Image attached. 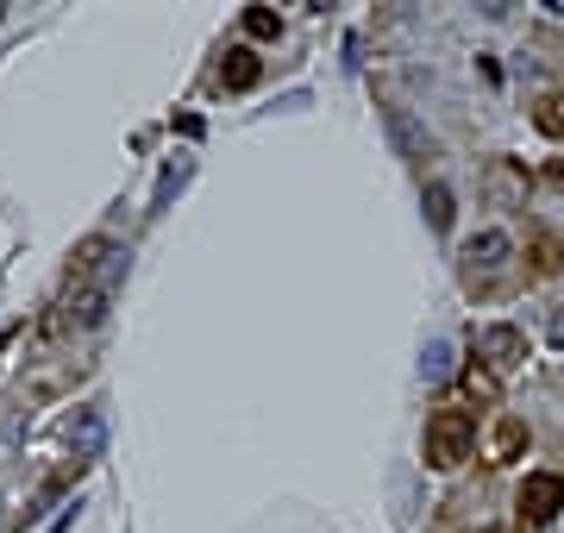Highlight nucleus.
Wrapping results in <instances>:
<instances>
[{"mask_svg":"<svg viewBox=\"0 0 564 533\" xmlns=\"http://www.w3.org/2000/svg\"><path fill=\"white\" fill-rule=\"evenodd\" d=\"M220 82L232 88V95H245V88H257V82H264V57H257V51H245V44H239V51H226V63H220Z\"/></svg>","mask_w":564,"mask_h":533,"instance_id":"6","label":"nucleus"},{"mask_svg":"<svg viewBox=\"0 0 564 533\" xmlns=\"http://www.w3.org/2000/svg\"><path fill=\"white\" fill-rule=\"evenodd\" d=\"M477 352L489 358V370H514L527 358V333L521 327H508V320H496V327H483L477 333Z\"/></svg>","mask_w":564,"mask_h":533,"instance_id":"4","label":"nucleus"},{"mask_svg":"<svg viewBox=\"0 0 564 533\" xmlns=\"http://www.w3.org/2000/svg\"><path fill=\"white\" fill-rule=\"evenodd\" d=\"M0 19H7V0H0Z\"/></svg>","mask_w":564,"mask_h":533,"instance_id":"19","label":"nucleus"},{"mask_svg":"<svg viewBox=\"0 0 564 533\" xmlns=\"http://www.w3.org/2000/svg\"><path fill=\"white\" fill-rule=\"evenodd\" d=\"M182 182H188V170H170V176H163V182H157V207H163V201H170V195L182 189Z\"/></svg>","mask_w":564,"mask_h":533,"instance_id":"17","label":"nucleus"},{"mask_svg":"<svg viewBox=\"0 0 564 533\" xmlns=\"http://www.w3.org/2000/svg\"><path fill=\"white\" fill-rule=\"evenodd\" d=\"M383 132H389V151H395V157H408V164H420V157L433 151L427 126H420L408 107H383Z\"/></svg>","mask_w":564,"mask_h":533,"instance_id":"3","label":"nucleus"},{"mask_svg":"<svg viewBox=\"0 0 564 533\" xmlns=\"http://www.w3.org/2000/svg\"><path fill=\"white\" fill-rule=\"evenodd\" d=\"M470 446H477V421H470L464 408H439L433 421H427V465H433V471L464 465Z\"/></svg>","mask_w":564,"mask_h":533,"instance_id":"1","label":"nucleus"},{"mask_svg":"<svg viewBox=\"0 0 564 533\" xmlns=\"http://www.w3.org/2000/svg\"><path fill=\"white\" fill-rule=\"evenodd\" d=\"M420 207H427V226H433V233H452V220H458V195L445 189V182H427Z\"/></svg>","mask_w":564,"mask_h":533,"instance_id":"8","label":"nucleus"},{"mask_svg":"<svg viewBox=\"0 0 564 533\" xmlns=\"http://www.w3.org/2000/svg\"><path fill=\"white\" fill-rule=\"evenodd\" d=\"M420 377H427V383H445V377H452V345H445V339L427 345V358H420Z\"/></svg>","mask_w":564,"mask_h":533,"instance_id":"11","label":"nucleus"},{"mask_svg":"<svg viewBox=\"0 0 564 533\" xmlns=\"http://www.w3.org/2000/svg\"><path fill=\"white\" fill-rule=\"evenodd\" d=\"M546 339H552L558 352H564V308H552V320H546Z\"/></svg>","mask_w":564,"mask_h":533,"instance_id":"18","label":"nucleus"},{"mask_svg":"<svg viewBox=\"0 0 564 533\" xmlns=\"http://www.w3.org/2000/svg\"><path fill=\"white\" fill-rule=\"evenodd\" d=\"M245 32H251V38H276L282 19H276L270 7H245Z\"/></svg>","mask_w":564,"mask_h":533,"instance_id":"13","label":"nucleus"},{"mask_svg":"<svg viewBox=\"0 0 564 533\" xmlns=\"http://www.w3.org/2000/svg\"><path fill=\"white\" fill-rule=\"evenodd\" d=\"M521 446H527V421H514V414H508V421L496 427V446H489V452H496V458H514Z\"/></svg>","mask_w":564,"mask_h":533,"instance_id":"12","label":"nucleus"},{"mask_svg":"<svg viewBox=\"0 0 564 533\" xmlns=\"http://www.w3.org/2000/svg\"><path fill=\"white\" fill-rule=\"evenodd\" d=\"M101 439H107V414L101 408H82L76 421H69V446H76V458H94Z\"/></svg>","mask_w":564,"mask_h":533,"instance_id":"7","label":"nucleus"},{"mask_svg":"<svg viewBox=\"0 0 564 533\" xmlns=\"http://www.w3.org/2000/svg\"><path fill=\"white\" fill-rule=\"evenodd\" d=\"M496 195H502V201L521 195V170H514V164H496Z\"/></svg>","mask_w":564,"mask_h":533,"instance_id":"16","label":"nucleus"},{"mask_svg":"<svg viewBox=\"0 0 564 533\" xmlns=\"http://www.w3.org/2000/svg\"><path fill=\"white\" fill-rule=\"evenodd\" d=\"M107 308H113V283H94V289H82V295H76L69 320H76V327H101V320H107Z\"/></svg>","mask_w":564,"mask_h":533,"instance_id":"9","label":"nucleus"},{"mask_svg":"<svg viewBox=\"0 0 564 533\" xmlns=\"http://www.w3.org/2000/svg\"><path fill=\"white\" fill-rule=\"evenodd\" d=\"M533 120H539V132H552V138H558V132H564V101H558V95H552V101H539Z\"/></svg>","mask_w":564,"mask_h":533,"instance_id":"14","label":"nucleus"},{"mask_svg":"<svg viewBox=\"0 0 564 533\" xmlns=\"http://www.w3.org/2000/svg\"><path fill=\"white\" fill-rule=\"evenodd\" d=\"M464 389H470L477 402H496V377H489V370H470V377H464Z\"/></svg>","mask_w":564,"mask_h":533,"instance_id":"15","label":"nucleus"},{"mask_svg":"<svg viewBox=\"0 0 564 533\" xmlns=\"http://www.w3.org/2000/svg\"><path fill=\"white\" fill-rule=\"evenodd\" d=\"M558 508H564V477H558V471H533V477L521 483V515H527L533 527H546Z\"/></svg>","mask_w":564,"mask_h":533,"instance_id":"2","label":"nucleus"},{"mask_svg":"<svg viewBox=\"0 0 564 533\" xmlns=\"http://www.w3.org/2000/svg\"><path fill=\"white\" fill-rule=\"evenodd\" d=\"M113 258H120V245L94 233V239H82V245H76V258H69V270H76V276H88V270H101V264H113Z\"/></svg>","mask_w":564,"mask_h":533,"instance_id":"10","label":"nucleus"},{"mask_svg":"<svg viewBox=\"0 0 564 533\" xmlns=\"http://www.w3.org/2000/svg\"><path fill=\"white\" fill-rule=\"evenodd\" d=\"M464 258L477 264V270H502V264L514 258V239L502 233V226H483V233H477V239L464 245Z\"/></svg>","mask_w":564,"mask_h":533,"instance_id":"5","label":"nucleus"}]
</instances>
